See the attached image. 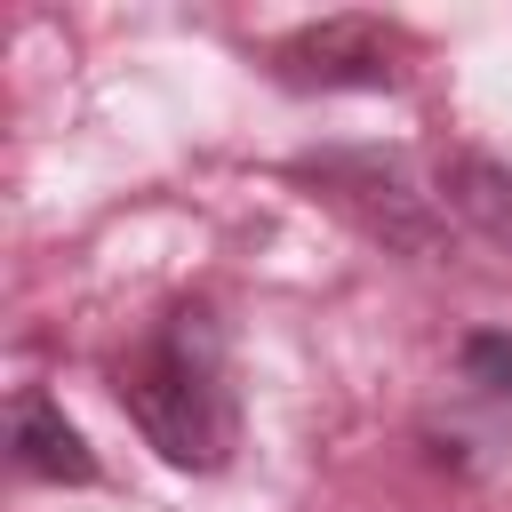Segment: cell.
Returning <instances> with one entry per match:
<instances>
[{
  "label": "cell",
  "instance_id": "1",
  "mask_svg": "<svg viewBox=\"0 0 512 512\" xmlns=\"http://www.w3.org/2000/svg\"><path fill=\"white\" fill-rule=\"evenodd\" d=\"M120 408L128 424L184 472H216L240 440V408L224 384V328L208 304L168 312L128 360H120Z\"/></svg>",
  "mask_w": 512,
  "mask_h": 512
},
{
  "label": "cell",
  "instance_id": "2",
  "mask_svg": "<svg viewBox=\"0 0 512 512\" xmlns=\"http://www.w3.org/2000/svg\"><path fill=\"white\" fill-rule=\"evenodd\" d=\"M304 176H312L368 240H384V248H400V256H432V248H440V216H432V200L408 184V160H400V152H320V160H304Z\"/></svg>",
  "mask_w": 512,
  "mask_h": 512
},
{
  "label": "cell",
  "instance_id": "3",
  "mask_svg": "<svg viewBox=\"0 0 512 512\" xmlns=\"http://www.w3.org/2000/svg\"><path fill=\"white\" fill-rule=\"evenodd\" d=\"M400 24L384 16H328V24H304L272 48V80L280 88H392L400 80Z\"/></svg>",
  "mask_w": 512,
  "mask_h": 512
},
{
  "label": "cell",
  "instance_id": "4",
  "mask_svg": "<svg viewBox=\"0 0 512 512\" xmlns=\"http://www.w3.org/2000/svg\"><path fill=\"white\" fill-rule=\"evenodd\" d=\"M8 456H16L32 480H56V488H88V480H96L88 432H80L48 392H16V408H8Z\"/></svg>",
  "mask_w": 512,
  "mask_h": 512
},
{
  "label": "cell",
  "instance_id": "5",
  "mask_svg": "<svg viewBox=\"0 0 512 512\" xmlns=\"http://www.w3.org/2000/svg\"><path fill=\"white\" fill-rule=\"evenodd\" d=\"M432 184H440V208H448L464 232H480L488 248L512 256V168H504V160H488V152H448Z\"/></svg>",
  "mask_w": 512,
  "mask_h": 512
},
{
  "label": "cell",
  "instance_id": "6",
  "mask_svg": "<svg viewBox=\"0 0 512 512\" xmlns=\"http://www.w3.org/2000/svg\"><path fill=\"white\" fill-rule=\"evenodd\" d=\"M456 376L480 392V400H512V336L504 328H472L456 344Z\"/></svg>",
  "mask_w": 512,
  "mask_h": 512
}]
</instances>
